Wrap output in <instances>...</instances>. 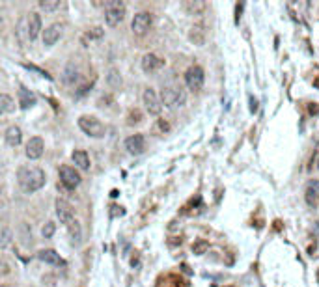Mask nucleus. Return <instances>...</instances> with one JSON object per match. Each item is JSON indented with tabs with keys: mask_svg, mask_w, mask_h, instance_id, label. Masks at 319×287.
Returning <instances> with one entry per match:
<instances>
[{
	"mask_svg": "<svg viewBox=\"0 0 319 287\" xmlns=\"http://www.w3.org/2000/svg\"><path fill=\"white\" fill-rule=\"evenodd\" d=\"M17 181H19V187L25 192L32 194V192L45 187L47 177L45 172L38 166H21L19 172H17Z\"/></svg>",
	"mask_w": 319,
	"mask_h": 287,
	"instance_id": "1",
	"label": "nucleus"
},
{
	"mask_svg": "<svg viewBox=\"0 0 319 287\" xmlns=\"http://www.w3.org/2000/svg\"><path fill=\"white\" fill-rule=\"evenodd\" d=\"M187 101V91L183 90L181 86L177 84H172V86H164L163 90H161V103L163 106L166 108H179L183 106Z\"/></svg>",
	"mask_w": 319,
	"mask_h": 287,
	"instance_id": "2",
	"label": "nucleus"
},
{
	"mask_svg": "<svg viewBox=\"0 0 319 287\" xmlns=\"http://www.w3.org/2000/svg\"><path fill=\"white\" fill-rule=\"evenodd\" d=\"M104 21L109 26H118L125 17V4L122 0H111L104 2Z\"/></svg>",
	"mask_w": 319,
	"mask_h": 287,
	"instance_id": "3",
	"label": "nucleus"
},
{
	"mask_svg": "<svg viewBox=\"0 0 319 287\" xmlns=\"http://www.w3.org/2000/svg\"><path fill=\"white\" fill-rule=\"evenodd\" d=\"M78 127L84 134L91 138H103L104 132H107V127L95 116H80L78 117Z\"/></svg>",
	"mask_w": 319,
	"mask_h": 287,
	"instance_id": "4",
	"label": "nucleus"
},
{
	"mask_svg": "<svg viewBox=\"0 0 319 287\" xmlns=\"http://www.w3.org/2000/svg\"><path fill=\"white\" fill-rule=\"evenodd\" d=\"M203 80H205V75H203V69L200 65H190L189 69L185 71V84L187 88L192 91L202 90Z\"/></svg>",
	"mask_w": 319,
	"mask_h": 287,
	"instance_id": "5",
	"label": "nucleus"
},
{
	"mask_svg": "<svg viewBox=\"0 0 319 287\" xmlns=\"http://www.w3.org/2000/svg\"><path fill=\"white\" fill-rule=\"evenodd\" d=\"M144 104H146V110L150 112L151 116H159L161 110H163V103H161V97L157 95V91L153 88H146L144 90Z\"/></svg>",
	"mask_w": 319,
	"mask_h": 287,
	"instance_id": "6",
	"label": "nucleus"
},
{
	"mask_svg": "<svg viewBox=\"0 0 319 287\" xmlns=\"http://www.w3.org/2000/svg\"><path fill=\"white\" fill-rule=\"evenodd\" d=\"M151 23H153L151 13L140 12V13L135 15V19H133V23H131V28H133V32L137 34V36H146L148 30L151 28Z\"/></svg>",
	"mask_w": 319,
	"mask_h": 287,
	"instance_id": "7",
	"label": "nucleus"
},
{
	"mask_svg": "<svg viewBox=\"0 0 319 287\" xmlns=\"http://www.w3.org/2000/svg\"><path fill=\"white\" fill-rule=\"evenodd\" d=\"M60 181L65 189H75L80 185V174L73 166H62L60 168Z\"/></svg>",
	"mask_w": 319,
	"mask_h": 287,
	"instance_id": "8",
	"label": "nucleus"
},
{
	"mask_svg": "<svg viewBox=\"0 0 319 287\" xmlns=\"http://www.w3.org/2000/svg\"><path fill=\"white\" fill-rule=\"evenodd\" d=\"M56 215H58L60 222L62 224H71L75 220V209L69 202H65V200H56Z\"/></svg>",
	"mask_w": 319,
	"mask_h": 287,
	"instance_id": "9",
	"label": "nucleus"
},
{
	"mask_svg": "<svg viewBox=\"0 0 319 287\" xmlns=\"http://www.w3.org/2000/svg\"><path fill=\"white\" fill-rule=\"evenodd\" d=\"M43 151H45V144L39 136H34L28 140V144H26V157L30 161H38L39 157L43 155Z\"/></svg>",
	"mask_w": 319,
	"mask_h": 287,
	"instance_id": "10",
	"label": "nucleus"
},
{
	"mask_svg": "<svg viewBox=\"0 0 319 287\" xmlns=\"http://www.w3.org/2000/svg\"><path fill=\"white\" fill-rule=\"evenodd\" d=\"M125 150L129 151L131 155H140L146 150V138L142 134H133L125 140Z\"/></svg>",
	"mask_w": 319,
	"mask_h": 287,
	"instance_id": "11",
	"label": "nucleus"
},
{
	"mask_svg": "<svg viewBox=\"0 0 319 287\" xmlns=\"http://www.w3.org/2000/svg\"><path fill=\"white\" fill-rule=\"evenodd\" d=\"M26 28H28V39L34 41L39 36V30H41V17L38 13L32 12L26 15Z\"/></svg>",
	"mask_w": 319,
	"mask_h": 287,
	"instance_id": "12",
	"label": "nucleus"
},
{
	"mask_svg": "<svg viewBox=\"0 0 319 287\" xmlns=\"http://www.w3.org/2000/svg\"><path fill=\"white\" fill-rule=\"evenodd\" d=\"M60 36H62V25L54 23V25H51L49 28L43 30V45L52 47L60 39Z\"/></svg>",
	"mask_w": 319,
	"mask_h": 287,
	"instance_id": "13",
	"label": "nucleus"
},
{
	"mask_svg": "<svg viewBox=\"0 0 319 287\" xmlns=\"http://www.w3.org/2000/svg\"><path fill=\"white\" fill-rule=\"evenodd\" d=\"M163 60L159 58L157 54H153V52H148V54H144L142 58V69L146 73H153L157 71V69H161L163 67Z\"/></svg>",
	"mask_w": 319,
	"mask_h": 287,
	"instance_id": "14",
	"label": "nucleus"
},
{
	"mask_svg": "<svg viewBox=\"0 0 319 287\" xmlns=\"http://www.w3.org/2000/svg\"><path fill=\"white\" fill-rule=\"evenodd\" d=\"M304 200L310 207H315L319 203V179H312L306 187V194H304Z\"/></svg>",
	"mask_w": 319,
	"mask_h": 287,
	"instance_id": "15",
	"label": "nucleus"
},
{
	"mask_svg": "<svg viewBox=\"0 0 319 287\" xmlns=\"http://www.w3.org/2000/svg\"><path fill=\"white\" fill-rule=\"evenodd\" d=\"M205 38H207V30H205V26L203 25H194L190 28L189 32V39L194 43V45H203L205 43Z\"/></svg>",
	"mask_w": 319,
	"mask_h": 287,
	"instance_id": "16",
	"label": "nucleus"
},
{
	"mask_svg": "<svg viewBox=\"0 0 319 287\" xmlns=\"http://www.w3.org/2000/svg\"><path fill=\"white\" fill-rule=\"evenodd\" d=\"M6 142L10 144L12 148H17V146L23 142V130H21L17 125H12V127L6 130Z\"/></svg>",
	"mask_w": 319,
	"mask_h": 287,
	"instance_id": "17",
	"label": "nucleus"
},
{
	"mask_svg": "<svg viewBox=\"0 0 319 287\" xmlns=\"http://www.w3.org/2000/svg\"><path fill=\"white\" fill-rule=\"evenodd\" d=\"M71 159L73 163H75V166H78L80 170H90V157H88V153L84 150L73 151Z\"/></svg>",
	"mask_w": 319,
	"mask_h": 287,
	"instance_id": "18",
	"label": "nucleus"
},
{
	"mask_svg": "<svg viewBox=\"0 0 319 287\" xmlns=\"http://www.w3.org/2000/svg\"><path fill=\"white\" fill-rule=\"evenodd\" d=\"M19 104L21 108H30L36 104V95H34L30 90H26V88H19Z\"/></svg>",
	"mask_w": 319,
	"mask_h": 287,
	"instance_id": "19",
	"label": "nucleus"
},
{
	"mask_svg": "<svg viewBox=\"0 0 319 287\" xmlns=\"http://www.w3.org/2000/svg\"><path fill=\"white\" fill-rule=\"evenodd\" d=\"M38 257L41 261H45V263H49V265H64V261H62V257H60L54 250H41L38 254Z\"/></svg>",
	"mask_w": 319,
	"mask_h": 287,
	"instance_id": "20",
	"label": "nucleus"
},
{
	"mask_svg": "<svg viewBox=\"0 0 319 287\" xmlns=\"http://www.w3.org/2000/svg\"><path fill=\"white\" fill-rule=\"evenodd\" d=\"M15 110V101L8 93H0V116Z\"/></svg>",
	"mask_w": 319,
	"mask_h": 287,
	"instance_id": "21",
	"label": "nucleus"
},
{
	"mask_svg": "<svg viewBox=\"0 0 319 287\" xmlns=\"http://www.w3.org/2000/svg\"><path fill=\"white\" fill-rule=\"evenodd\" d=\"M185 10L190 15H200L205 10V2L203 0H189V2H185Z\"/></svg>",
	"mask_w": 319,
	"mask_h": 287,
	"instance_id": "22",
	"label": "nucleus"
},
{
	"mask_svg": "<svg viewBox=\"0 0 319 287\" xmlns=\"http://www.w3.org/2000/svg\"><path fill=\"white\" fill-rule=\"evenodd\" d=\"M107 82H109V86H111V88H114V90H118L120 86L124 84L122 75H120V71H118V69H114V67H112L111 71H109V75H107Z\"/></svg>",
	"mask_w": 319,
	"mask_h": 287,
	"instance_id": "23",
	"label": "nucleus"
},
{
	"mask_svg": "<svg viewBox=\"0 0 319 287\" xmlns=\"http://www.w3.org/2000/svg\"><path fill=\"white\" fill-rule=\"evenodd\" d=\"M69 237H71V242L73 244H78L80 242V237H82V233H80V224H78L77 220H73L69 226Z\"/></svg>",
	"mask_w": 319,
	"mask_h": 287,
	"instance_id": "24",
	"label": "nucleus"
},
{
	"mask_svg": "<svg viewBox=\"0 0 319 287\" xmlns=\"http://www.w3.org/2000/svg\"><path fill=\"white\" fill-rule=\"evenodd\" d=\"M12 229L6 228L4 224H0V248H6L12 242Z\"/></svg>",
	"mask_w": 319,
	"mask_h": 287,
	"instance_id": "25",
	"label": "nucleus"
},
{
	"mask_svg": "<svg viewBox=\"0 0 319 287\" xmlns=\"http://www.w3.org/2000/svg\"><path fill=\"white\" fill-rule=\"evenodd\" d=\"M17 38H19L21 43H26V41H30L28 39V28H26V17L19 21V25H17Z\"/></svg>",
	"mask_w": 319,
	"mask_h": 287,
	"instance_id": "26",
	"label": "nucleus"
},
{
	"mask_svg": "<svg viewBox=\"0 0 319 287\" xmlns=\"http://www.w3.org/2000/svg\"><path fill=\"white\" fill-rule=\"evenodd\" d=\"M60 6H62L60 0H41L39 2V8L45 12H56V10H60Z\"/></svg>",
	"mask_w": 319,
	"mask_h": 287,
	"instance_id": "27",
	"label": "nucleus"
},
{
	"mask_svg": "<svg viewBox=\"0 0 319 287\" xmlns=\"http://www.w3.org/2000/svg\"><path fill=\"white\" fill-rule=\"evenodd\" d=\"M207 248H209L207 241H196L194 244H192V252L200 255V254H205V252H207Z\"/></svg>",
	"mask_w": 319,
	"mask_h": 287,
	"instance_id": "28",
	"label": "nucleus"
},
{
	"mask_svg": "<svg viewBox=\"0 0 319 287\" xmlns=\"http://www.w3.org/2000/svg\"><path fill=\"white\" fill-rule=\"evenodd\" d=\"M54 229H56L54 222H47L45 226H43V229H41V235H43L45 239H51L52 235H54Z\"/></svg>",
	"mask_w": 319,
	"mask_h": 287,
	"instance_id": "29",
	"label": "nucleus"
},
{
	"mask_svg": "<svg viewBox=\"0 0 319 287\" xmlns=\"http://www.w3.org/2000/svg\"><path fill=\"white\" fill-rule=\"evenodd\" d=\"M12 272V265L8 263V259L4 255H0V276H6Z\"/></svg>",
	"mask_w": 319,
	"mask_h": 287,
	"instance_id": "30",
	"label": "nucleus"
},
{
	"mask_svg": "<svg viewBox=\"0 0 319 287\" xmlns=\"http://www.w3.org/2000/svg\"><path fill=\"white\" fill-rule=\"evenodd\" d=\"M140 121H142V114L138 110H131L129 116H127V123L135 125V123H140Z\"/></svg>",
	"mask_w": 319,
	"mask_h": 287,
	"instance_id": "31",
	"label": "nucleus"
},
{
	"mask_svg": "<svg viewBox=\"0 0 319 287\" xmlns=\"http://www.w3.org/2000/svg\"><path fill=\"white\" fill-rule=\"evenodd\" d=\"M77 78H78L77 71L73 73V69H71V67H69V69H67V71H65V77H64V80H65V82H67V84H71V82H75V80H77Z\"/></svg>",
	"mask_w": 319,
	"mask_h": 287,
	"instance_id": "32",
	"label": "nucleus"
},
{
	"mask_svg": "<svg viewBox=\"0 0 319 287\" xmlns=\"http://www.w3.org/2000/svg\"><path fill=\"white\" fill-rule=\"evenodd\" d=\"M103 36V28H91L90 32H88V38H101Z\"/></svg>",
	"mask_w": 319,
	"mask_h": 287,
	"instance_id": "33",
	"label": "nucleus"
},
{
	"mask_svg": "<svg viewBox=\"0 0 319 287\" xmlns=\"http://www.w3.org/2000/svg\"><path fill=\"white\" fill-rule=\"evenodd\" d=\"M241 12H243V2H239L235 6V23H239V19H241Z\"/></svg>",
	"mask_w": 319,
	"mask_h": 287,
	"instance_id": "34",
	"label": "nucleus"
},
{
	"mask_svg": "<svg viewBox=\"0 0 319 287\" xmlns=\"http://www.w3.org/2000/svg\"><path fill=\"white\" fill-rule=\"evenodd\" d=\"M317 112H319V106H317V104H315V103L310 104V114H317Z\"/></svg>",
	"mask_w": 319,
	"mask_h": 287,
	"instance_id": "35",
	"label": "nucleus"
},
{
	"mask_svg": "<svg viewBox=\"0 0 319 287\" xmlns=\"http://www.w3.org/2000/svg\"><path fill=\"white\" fill-rule=\"evenodd\" d=\"M312 233H313V235H319V222H315V226H313Z\"/></svg>",
	"mask_w": 319,
	"mask_h": 287,
	"instance_id": "36",
	"label": "nucleus"
},
{
	"mask_svg": "<svg viewBox=\"0 0 319 287\" xmlns=\"http://www.w3.org/2000/svg\"><path fill=\"white\" fill-rule=\"evenodd\" d=\"M315 164H317V168H319V155H317V161H315Z\"/></svg>",
	"mask_w": 319,
	"mask_h": 287,
	"instance_id": "37",
	"label": "nucleus"
},
{
	"mask_svg": "<svg viewBox=\"0 0 319 287\" xmlns=\"http://www.w3.org/2000/svg\"><path fill=\"white\" fill-rule=\"evenodd\" d=\"M317 280H319V270H317Z\"/></svg>",
	"mask_w": 319,
	"mask_h": 287,
	"instance_id": "38",
	"label": "nucleus"
}]
</instances>
